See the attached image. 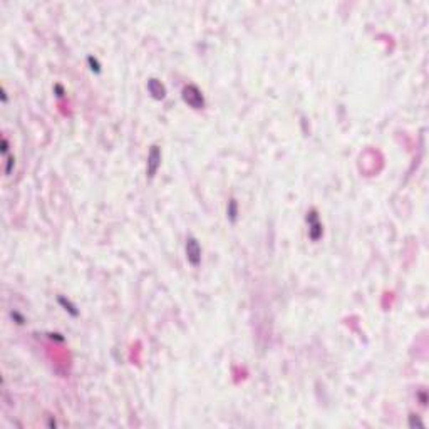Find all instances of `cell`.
Returning <instances> with one entry per match:
<instances>
[{
    "instance_id": "1",
    "label": "cell",
    "mask_w": 429,
    "mask_h": 429,
    "mask_svg": "<svg viewBox=\"0 0 429 429\" xmlns=\"http://www.w3.org/2000/svg\"><path fill=\"white\" fill-rule=\"evenodd\" d=\"M183 101L193 109H203L204 108V97L203 92L196 88L195 84H188L183 89Z\"/></svg>"
},
{
    "instance_id": "2",
    "label": "cell",
    "mask_w": 429,
    "mask_h": 429,
    "mask_svg": "<svg viewBox=\"0 0 429 429\" xmlns=\"http://www.w3.org/2000/svg\"><path fill=\"white\" fill-rule=\"evenodd\" d=\"M184 250H186L188 262H190L193 267H200V263H202V247H200L198 240L195 237H188Z\"/></svg>"
},
{
    "instance_id": "3",
    "label": "cell",
    "mask_w": 429,
    "mask_h": 429,
    "mask_svg": "<svg viewBox=\"0 0 429 429\" xmlns=\"http://www.w3.org/2000/svg\"><path fill=\"white\" fill-rule=\"evenodd\" d=\"M161 166V149L159 146H151L149 149V155H148V164H146V176L149 180H153L156 176Z\"/></svg>"
},
{
    "instance_id": "4",
    "label": "cell",
    "mask_w": 429,
    "mask_h": 429,
    "mask_svg": "<svg viewBox=\"0 0 429 429\" xmlns=\"http://www.w3.org/2000/svg\"><path fill=\"white\" fill-rule=\"evenodd\" d=\"M307 223H309V237L312 242H318V240L322 238V233H324V230H322V223L320 220H318V215L316 210H310L309 213H307Z\"/></svg>"
},
{
    "instance_id": "5",
    "label": "cell",
    "mask_w": 429,
    "mask_h": 429,
    "mask_svg": "<svg viewBox=\"0 0 429 429\" xmlns=\"http://www.w3.org/2000/svg\"><path fill=\"white\" fill-rule=\"evenodd\" d=\"M148 90L149 94L158 101L164 99V96H166V88H164L158 79H155V77H151V79L148 81Z\"/></svg>"
},
{
    "instance_id": "6",
    "label": "cell",
    "mask_w": 429,
    "mask_h": 429,
    "mask_svg": "<svg viewBox=\"0 0 429 429\" xmlns=\"http://www.w3.org/2000/svg\"><path fill=\"white\" fill-rule=\"evenodd\" d=\"M226 213H228V218H230V222H231V223L237 222V216H238V203H237V200L231 198L230 202H228Z\"/></svg>"
},
{
    "instance_id": "7",
    "label": "cell",
    "mask_w": 429,
    "mask_h": 429,
    "mask_svg": "<svg viewBox=\"0 0 429 429\" xmlns=\"http://www.w3.org/2000/svg\"><path fill=\"white\" fill-rule=\"evenodd\" d=\"M59 302H61L62 305L66 307V310H69L70 314H72V316H77V310H74V307L69 304L68 300H66V298H62V297H59Z\"/></svg>"
},
{
    "instance_id": "8",
    "label": "cell",
    "mask_w": 429,
    "mask_h": 429,
    "mask_svg": "<svg viewBox=\"0 0 429 429\" xmlns=\"http://www.w3.org/2000/svg\"><path fill=\"white\" fill-rule=\"evenodd\" d=\"M15 166V159L14 156H9L7 155V166H5V175H10L12 173V168Z\"/></svg>"
},
{
    "instance_id": "9",
    "label": "cell",
    "mask_w": 429,
    "mask_h": 429,
    "mask_svg": "<svg viewBox=\"0 0 429 429\" xmlns=\"http://www.w3.org/2000/svg\"><path fill=\"white\" fill-rule=\"evenodd\" d=\"M88 61H89V64L92 66V68H90V69H92V70H96V72H99V64H97V61H96V59L89 57Z\"/></svg>"
}]
</instances>
